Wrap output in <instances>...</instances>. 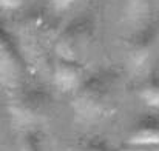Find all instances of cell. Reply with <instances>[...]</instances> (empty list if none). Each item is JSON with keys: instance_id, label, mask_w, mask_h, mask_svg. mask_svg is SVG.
I'll list each match as a JSON object with an SVG mask.
<instances>
[{"instance_id": "5", "label": "cell", "mask_w": 159, "mask_h": 151, "mask_svg": "<svg viewBox=\"0 0 159 151\" xmlns=\"http://www.w3.org/2000/svg\"><path fill=\"white\" fill-rule=\"evenodd\" d=\"M156 45V33L152 29H145L131 37L128 45V63L131 68H142L144 63L148 62L153 48Z\"/></svg>"}, {"instance_id": "1", "label": "cell", "mask_w": 159, "mask_h": 151, "mask_svg": "<svg viewBox=\"0 0 159 151\" xmlns=\"http://www.w3.org/2000/svg\"><path fill=\"white\" fill-rule=\"evenodd\" d=\"M116 87L117 76L111 71H102L88 77L76 90L73 99L74 113L85 120L104 117L114 106Z\"/></svg>"}, {"instance_id": "8", "label": "cell", "mask_w": 159, "mask_h": 151, "mask_svg": "<svg viewBox=\"0 0 159 151\" xmlns=\"http://www.w3.org/2000/svg\"><path fill=\"white\" fill-rule=\"evenodd\" d=\"M139 97L147 105L159 106V77H150L141 88H139Z\"/></svg>"}, {"instance_id": "2", "label": "cell", "mask_w": 159, "mask_h": 151, "mask_svg": "<svg viewBox=\"0 0 159 151\" xmlns=\"http://www.w3.org/2000/svg\"><path fill=\"white\" fill-rule=\"evenodd\" d=\"M51 111V97L40 88H30L19 93L9 103V113L22 125H33L47 119Z\"/></svg>"}, {"instance_id": "3", "label": "cell", "mask_w": 159, "mask_h": 151, "mask_svg": "<svg viewBox=\"0 0 159 151\" xmlns=\"http://www.w3.org/2000/svg\"><path fill=\"white\" fill-rule=\"evenodd\" d=\"M91 36L93 31L88 22L76 20L70 23L56 40V51L59 57L79 62L91 43Z\"/></svg>"}, {"instance_id": "12", "label": "cell", "mask_w": 159, "mask_h": 151, "mask_svg": "<svg viewBox=\"0 0 159 151\" xmlns=\"http://www.w3.org/2000/svg\"><path fill=\"white\" fill-rule=\"evenodd\" d=\"M128 2H130L131 11L134 14H142V12L148 11V8L153 3V0H128Z\"/></svg>"}, {"instance_id": "10", "label": "cell", "mask_w": 159, "mask_h": 151, "mask_svg": "<svg viewBox=\"0 0 159 151\" xmlns=\"http://www.w3.org/2000/svg\"><path fill=\"white\" fill-rule=\"evenodd\" d=\"M19 151H39V139L36 134H28L22 139Z\"/></svg>"}, {"instance_id": "7", "label": "cell", "mask_w": 159, "mask_h": 151, "mask_svg": "<svg viewBox=\"0 0 159 151\" xmlns=\"http://www.w3.org/2000/svg\"><path fill=\"white\" fill-rule=\"evenodd\" d=\"M127 142L144 144V145H159V117L147 116L134 123Z\"/></svg>"}, {"instance_id": "13", "label": "cell", "mask_w": 159, "mask_h": 151, "mask_svg": "<svg viewBox=\"0 0 159 151\" xmlns=\"http://www.w3.org/2000/svg\"><path fill=\"white\" fill-rule=\"evenodd\" d=\"M71 2H73V0H54L56 6H59V8H65V6H68Z\"/></svg>"}, {"instance_id": "6", "label": "cell", "mask_w": 159, "mask_h": 151, "mask_svg": "<svg viewBox=\"0 0 159 151\" xmlns=\"http://www.w3.org/2000/svg\"><path fill=\"white\" fill-rule=\"evenodd\" d=\"M23 73L22 56L17 52L11 40H2V79L8 85H16L20 82Z\"/></svg>"}, {"instance_id": "11", "label": "cell", "mask_w": 159, "mask_h": 151, "mask_svg": "<svg viewBox=\"0 0 159 151\" xmlns=\"http://www.w3.org/2000/svg\"><path fill=\"white\" fill-rule=\"evenodd\" d=\"M116 151H159V145H144V144L127 142L124 147H120Z\"/></svg>"}, {"instance_id": "14", "label": "cell", "mask_w": 159, "mask_h": 151, "mask_svg": "<svg viewBox=\"0 0 159 151\" xmlns=\"http://www.w3.org/2000/svg\"><path fill=\"white\" fill-rule=\"evenodd\" d=\"M22 0H2V3L3 5H6V6H16V5H19Z\"/></svg>"}, {"instance_id": "4", "label": "cell", "mask_w": 159, "mask_h": 151, "mask_svg": "<svg viewBox=\"0 0 159 151\" xmlns=\"http://www.w3.org/2000/svg\"><path fill=\"white\" fill-rule=\"evenodd\" d=\"M84 65L77 60L60 59L54 68V82L63 91L77 90L84 83Z\"/></svg>"}, {"instance_id": "9", "label": "cell", "mask_w": 159, "mask_h": 151, "mask_svg": "<svg viewBox=\"0 0 159 151\" xmlns=\"http://www.w3.org/2000/svg\"><path fill=\"white\" fill-rule=\"evenodd\" d=\"M79 151H114L111 150V147L107 144L105 140L99 139V137H94V139H90L87 140Z\"/></svg>"}]
</instances>
